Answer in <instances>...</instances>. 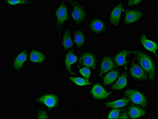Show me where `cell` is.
Wrapping results in <instances>:
<instances>
[{
  "label": "cell",
  "mask_w": 158,
  "mask_h": 119,
  "mask_svg": "<svg viewBox=\"0 0 158 119\" xmlns=\"http://www.w3.org/2000/svg\"><path fill=\"white\" fill-rule=\"evenodd\" d=\"M134 53L143 69L148 74L151 80H153L156 75V68L152 59L147 54L138 50L134 51Z\"/></svg>",
  "instance_id": "obj_1"
},
{
  "label": "cell",
  "mask_w": 158,
  "mask_h": 119,
  "mask_svg": "<svg viewBox=\"0 0 158 119\" xmlns=\"http://www.w3.org/2000/svg\"><path fill=\"white\" fill-rule=\"evenodd\" d=\"M124 95L129 100L138 105L146 107L147 100L144 95L139 91L134 89H128L126 91Z\"/></svg>",
  "instance_id": "obj_2"
},
{
  "label": "cell",
  "mask_w": 158,
  "mask_h": 119,
  "mask_svg": "<svg viewBox=\"0 0 158 119\" xmlns=\"http://www.w3.org/2000/svg\"><path fill=\"white\" fill-rule=\"evenodd\" d=\"M73 7V11L71 13L74 22L77 24H81L84 21L86 17V13L83 7L75 1H68Z\"/></svg>",
  "instance_id": "obj_3"
},
{
  "label": "cell",
  "mask_w": 158,
  "mask_h": 119,
  "mask_svg": "<svg viewBox=\"0 0 158 119\" xmlns=\"http://www.w3.org/2000/svg\"><path fill=\"white\" fill-rule=\"evenodd\" d=\"M55 15L56 19V24L58 29H61L63 24L68 18V8L64 3H61L56 10Z\"/></svg>",
  "instance_id": "obj_4"
},
{
  "label": "cell",
  "mask_w": 158,
  "mask_h": 119,
  "mask_svg": "<svg viewBox=\"0 0 158 119\" xmlns=\"http://www.w3.org/2000/svg\"><path fill=\"white\" fill-rule=\"evenodd\" d=\"M80 63L82 66L95 69L96 68V59L91 53H83L80 58Z\"/></svg>",
  "instance_id": "obj_5"
},
{
  "label": "cell",
  "mask_w": 158,
  "mask_h": 119,
  "mask_svg": "<svg viewBox=\"0 0 158 119\" xmlns=\"http://www.w3.org/2000/svg\"><path fill=\"white\" fill-rule=\"evenodd\" d=\"M37 101L44 104L50 108H53L58 104L59 99L57 95L48 94L40 96L38 99Z\"/></svg>",
  "instance_id": "obj_6"
},
{
  "label": "cell",
  "mask_w": 158,
  "mask_h": 119,
  "mask_svg": "<svg viewBox=\"0 0 158 119\" xmlns=\"http://www.w3.org/2000/svg\"><path fill=\"white\" fill-rule=\"evenodd\" d=\"M130 71L132 76L138 80L144 81L148 79L147 74L139 65L135 63L131 66Z\"/></svg>",
  "instance_id": "obj_7"
},
{
  "label": "cell",
  "mask_w": 158,
  "mask_h": 119,
  "mask_svg": "<svg viewBox=\"0 0 158 119\" xmlns=\"http://www.w3.org/2000/svg\"><path fill=\"white\" fill-rule=\"evenodd\" d=\"M91 93L95 99H103L108 97L111 95V92L108 93L101 85L96 83L92 87Z\"/></svg>",
  "instance_id": "obj_8"
},
{
  "label": "cell",
  "mask_w": 158,
  "mask_h": 119,
  "mask_svg": "<svg viewBox=\"0 0 158 119\" xmlns=\"http://www.w3.org/2000/svg\"><path fill=\"white\" fill-rule=\"evenodd\" d=\"M89 28L93 33L96 34H101L105 30V24L100 19H94L90 22Z\"/></svg>",
  "instance_id": "obj_9"
},
{
  "label": "cell",
  "mask_w": 158,
  "mask_h": 119,
  "mask_svg": "<svg viewBox=\"0 0 158 119\" xmlns=\"http://www.w3.org/2000/svg\"><path fill=\"white\" fill-rule=\"evenodd\" d=\"M124 11L122 4L117 5L112 11L110 15V22L114 26H117L119 23L120 18L123 11Z\"/></svg>",
  "instance_id": "obj_10"
},
{
  "label": "cell",
  "mask_w": 158,
  "mask_h": 119,
  "mask_svg": "<svg viewBox=\"0 0 158 119\" xmlns=\"http://www.w3.org/2000/svg\"><path fill=\"white\" fill-rule=\"evenodd\" d=\"M114 66V62L111 58L107 56L104 57L101 64L100 76L101 77L103 74L111 70Z\"/></svg>",
  "instance_id": "obj_11"
},
{
  "label": "cell",
  "mask_w": 158,
  "mask_h": 119,
  "mask_svg": "<svg viewBox=\"0 0 158 119\" xmlns=\"http://www.w3.org/2000/svg\"><path fill=\"white\" fill-rule=\"evenodd\" d=\"M142 12L138 10H126L125 11V23L131 24L138 20L142 17Z\"/></svg>",
  "instance_id": "obj_12"
},
{
  "label": "cell",
  "mask_w": 158,
  "mask_h": 119,
  "mask_svg": "<svg viewBox=\"0 0 158 119\" xmlns=\"http://www.w3.org/2000/svg\"><path fill=\"white\" fill-rule=\"evenodd\" d=\"M77 57L74 54L73 50L69 51L65 57V64L67 70L70 74L75 75H76V74L71 70V66L77 61Z\"/></svg>",
  "instance_id": "obj_13"
},
{
  "label": "cell",
  "mask_w": 158,
  "mask_h": 119,
  "mask_svg": "<svg viewBox=\"0 0 158 119\" xmlns=\"http://www.w3.org/2000/svg\"><path fill=\"white\" fill-rule=\"evenodd\" d=\"M141 41L142 45L147 50L153 53L156 57H158L156 53L158 49L157 44L152 40H148L144 34L141 37Z\"/></svg>",
  "instance_id": "obj_14"
},
{
  "label": "cell",
  "mask_w": 158,
  "mask_h": 119,
  "mask_svg": "<svg viewBox=\"0 0 158 119\" xmlns=\"http://www.w3.org/2000/svg\"><path fill=\"white\" fill-rule=\"evenodd\" d=\"M27 59V54L26 50H23L21 53L15 59L14 61L13 67L16 70H20L23 66L24 63Z\"/></svg>",
  "instance_id": "obj_15"
},
{
  "label": "cell",
  "mask_w": 158,
  "mask_h": 119,
  "mask_svg": "<svg viewBox=\"0 0 158 119\" xmlns=\"http://www.w3.org/2000/svg\"><path fill=\"white\" fill-rule=\"evenodd\" d=\"M133 53H134V51L132 50H123L115 56L114 58V61L117 65L119 66H123L125 63L127 56Z\"/></svg>",
  "instance_id": "obj_16"
},
{
  "label": "cell",
  "mask_w": 158,
  "mask_h": 119,
  "mask_svg": "<svg viewBox=\"0 0 158 119\" xmlns=\"http://www.w3.org/2000/svg\"><path fill=\"white\" fill-rule=\"evenodd\" d=\"M129 99L125 98H123L120 100L113 102H107L105 103L106 107L111 108H119L125 107L129 104Z\"/></svg>",
  "instance_id": "obj_17"
},
{
  "label": "cell",
  "mask_w": 158,
  "mask_h": 119,
  "mask_svg": "<svg viewBox=\"0 0 158 119\" xmlns=\"http://www.w3.org/2000/svg\"><path fill=\"white\" fill-rule=\"evenodd\" d=\"M145 114L144 110L137 106H131L128 109V116L131 118H139Z\"/></svg>",
  "instance_id": "obj_18"
},
{
  "label": "cell",
  "mask_w": 158,
  "mask_h": 119,
  "mask_svg": "<svg viewBox=\"0 0 158 119\" xmlns=\"http://www.w3.org/2000/svg\"><path fill=\"white\" fill-rule=\"evenodd\" d=\"M45 57L43 53L37 50H33L30 53V60L33 62L41 63L44 61Z\"/></svg>",
  "instance_id": "obj_19"
},
{
  "label": "cell",
  "mask_w": 158,
  "mask_h": 119,
  "mask_svg": "<svg viewBox=\"0 0 158 119\" xmlns=\"http://www.w3.org/2000/svg\"><path fill=\"white\" fill-rule=\"evenodd\" d=\"M62 44L64 50H65L71 48L73 45V42L71 40L70 33L68 29H66L64 32L62 37Z\"/></svg>",
  "instance_id": "obj_20"
},
{
  "label": "cell",
  "mask_w": 158,
  "mask_h": 119,
  "mask_svg": "<svg viewBox=\"0 0 158 119\" xmlns=\"http://www.w3.org/2000/svg\"><path fill=\"white\" fill-rule=\"evenodd\" d=\"M85 35L82 31L78 30L74 33V40L78 48H81L84 45Z\"/></svg>",
  "instance_id": "obj_21"
},
{
  "label": "cell",
  "mask_w": 158,
  "mask_h": 119,
  "mask_svg": "<svg viewBox=\"0 0 158 119\" xmlns=\"http://www.w3.org/2000/svg\"><path fill=\"white\" fill-rule=\"evenodd\" d=\"M127 77L126 74H123L119 78L117 82L113 85V89L116 90H121L124 89L127 85Z\"/></svg>",
  "instance_id": "obj_22"
},
{
  "label": "cell",
  "mask_w": 158,
  "mask_h": 119,
  "mask_svg": "<svg viewBox=\"0 0 158 119\" xmlns=\"http://www.w3.org/2000/svg\"><path fill=\"white\" fill-rule=\"evenodd\" d=\"M118 70H115L109 72L103 78V83L104 84L107 85L112 83L116 79H117L119 74Z\"/></svg>",
  "instance_id": "obj_23"
},
{
  "label": "cell",
  "mask_w": 158,
  "mask_h": 119,
  "mask_svg": "<svg viewBox=\"0 0 158 119\" xmlns=\"http://www.w3.org/2000/svg\"><path fill=\"white\" fill-rule=\"evenodd\" d=\"M69 79L71 80L72 82L75 83L76 84L79 86H84V85H88L91 84L90 82H89V79L86 78H77V77H70Z\"/></svg>",
  "instance_id": "obj_24"
},
{
  "label": "cell",
  "mask_w": 158,
  "mask_h": 119,
  "mask_svg": "<svg viewBox=\"0 0 158 119\" xmlns=\"http://www.w3.org/2000/svg\"><path fill=\"white\" fill-rule=\"evenodd\" d=\"M79 71L81 74L85 78L88 79H90L91 71L87 67H84V68H81L80 70Z\"/></svg>",
  "instance_id": "obj_25"
},
{
  "label": "cell",
  "mask_w": 158,
  "mask_h": 119,
  "mask_svg": "<svg viewBox=\"0 0 158 119\" xmlns=\"http://www.w3.org/2000/svg\"><path fill=\"white\" fill-rule=\"evenodd\" d=\"M5 2L11 5H15L19 4H28L31 2L29 0H18V1H5Z\"/></svg>",
  "instance_id": "obj_26"
},
{
  "label": "cell",
  "mask_w": 158,
  "mask_h": 119,
  "mask_svg": "<svg viewBox=\"0 0 158 119\" xmlns=\"http://www.w3.org/2000/svg\"><path fill=\"white\" fill-rule=\"evenodd\" d=\"M121 110L118 109H113L109 114L108 119H117L118 118Z\"/></svg>",
  "instance_id": "obj_27"
},
{
  "label": "cell",
  "mask_w": 158,
  "mask_h": 119,
  "mask_svg": "<svg viewBox=\"0 0 158 119\" xmlns=\"http://www.w3.org/2000/svg\"><path fill=\"white\" fill-rule=\"evenodd\" d=\"M37 118L39 119H44L48 118V116L45 112L43 111H40L38 114L37 116Z\"/></svg>",
  "instance_id": "obj_28"
},
{
  "label": "cell",
  "mask_w": 158,
  "mask_h": 119,
  "mask_svg": "<svg viewBox=\"0 0 158 119\" xmlns=\"http://www.w3.org/2000/svg\"><path fill=\"white\" fill-rule=\"evenodd\" d=\"M142 2L141 0L139 1H128V5L129 6H133L138 5Z\"/></svg>",
  "instance_id": "obj_29"
},
{
  "label": "cell",
  "mask_w": 158,
  "mask_h": 119,
  "mask_svg": "<svg viewBox=\"0 0 158 119\" xmlns=\"http://www.w3.org/2000/svg\"><path fill=\"white\" fill-rule=\"evenodd\" d=\"M119 119H128V117L127 114L126 112H124L121 115L119 116Z\"/></svg>",
  "instance_id": "obj_30"
}]
</instances>
